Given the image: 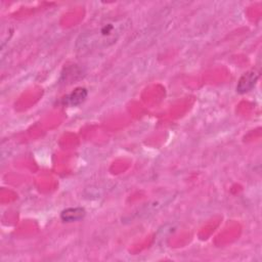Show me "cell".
I'll return each mask as SVG.
<instances>
[{"label":"cell","instance_id":"cell-1","mask_svg":"<svg viewBox=\"0 0 262 262\" xmlns=\"http://www.w3.org/2000/svg\"><path fill=\"white\" fill-rule=\"evenodd\" d=\"M129 24V18L125 16L103 19L81 33L77 38L75 46L79 51H91L108 47L117 42L127 30Z\"/></svg>","mask_w":262,"mask_h":262},{"label":"cell","instance_id":"cell-2","mask_svg":"<svg viewBox=\"0 0 262 262\" xmlns=\"http://www.w3.org/2000/svg\"><path fill=\"white\" fill-rule=\"evenodd\" d=\"M259 74L256 71H249L245 73L238 80L236 85V91L241 94L249 92L255 86L258 80Z\"/></svg>","mask_w":262,"mask_h":262},{"label":"cell","instance_id":"cell-3","mask_svg":"<svg viewBox=\"0 0 262 262\" xmlns=\"http://www.w3.org/2000/svg\"><path fill=\"white\" fill-rule=\"evenodd\" d=\"M87 90L84 87H78L73 92H71L69 95H67L63 98V103L72 106H77L81 104L87 97Z\"/></svg>","mask_w":262,"mask_h":262},{"label":"cell","instance_id":"cell-4","mask_svg":"<svg viewBox=\"0 0 262 262\" xmlns=\"http://www.w3.org/2000/svg\"><path fill=\"white\" fill-rule=\"evenodd\" d=\"M85 210L81 207L68 208L61 212L60 218L63 222H74L81 220L85 216Z\"/></svg>","mask_w":262,"mask_h":262}]
</instances>
